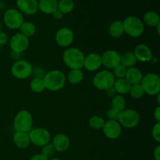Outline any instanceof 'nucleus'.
<instances>
[{
	"label": "nucleus",
	"mask_w": 160,
	"mask_h": 160,
	"mask_svg": "<svg viewBox=\"0 0 160 160\" xmlns=\"http://www.w3.org/2000/svg\"><path fill=\"white\" fill-rule=\"evenodd\" d=\"M85 56L81 50L78 48H70L64 51L62 55L63 62L70 70L81 69L84 67Z\"/></svg>",
	"instance_id": "nucleus-1"
},
{
	"label": "nucleus",
	"mask_w": 160,
	"mask_h": 160,
	"mask_svg": "<svg viewBox=\"0 0 160 160\" xmlns=\"http://www.w3.org/2000/svg\"><path fill=\"white\" fill-rule=\"evenodd\" d=\"M45 83V88L51 92H58L64 87L66 76L60 70H51L44 75L42 78Z\"/></svg>",
	"instance_id": "nucleus-2"
},
{
	"label": "nucleus",
	"mask_w": 160,
	"mask_h": 160,
	"mask_svg": "<svg viewBox=\"0 0 160 160\" xmlns=\"http://www.w3.org/2000/svg\"><path fill=\"white\" fill-rule=\"evenodd\" d=\"M124 33L132 38H138L142 35L145 26L140 18L135 16H129L123 21Z\"/></svg>",
	"instance_id": "nucleus-3"
},
{
	"label": "nucleus",
	"mask_w": 160,
	"mask_h": 160,
	"mask_svg": "<svg viewBox=\"0 0 160 160\" xmlns=\"http://www.w3.org/2000/svg\"><path fill=\"white\" fill-rule=\"evenodd\" d=\"M33 126V117L28 110H20L16 114L13 120V127L16 131L27 132L30 131Z\"/></svg>",
	"instance_id": "nucleus-4"
},
{
	"label": "nucleus",
	"mask_w": 160,
	"mask_h": 160,
	"mask_svg": "<svg viewBox=\"0 0 160 160\" xmlns=\"http://www.w3.org/2000/svg\"><path fill=\"white\" fill-rule=\"evenodd\" d=\"M116 78L112 72L104 70L98 72L93 78V84L100 91H106L113 86Z\"/></svg>",
	"instance_id": "nucleus-5"
},
{
	"label": "nucleus",
	"mask_w": 160,
	"mask_h": 160,
	"mask_svg": "<svg viewBox=\"0 0 160 160\" xmlns=\"http://www.w3.org/2000/svg\"><path fill=\"white\" fill-rule=\"evenodd\" d=\"M145 94L149 95H156L160 92V78L156 73H148L143 76L141 82Z\"/></svg>",
	"instance_id": "nucleus-6"
},
{
	"label": "nucleus",
	"mask_w": 160,
	"mask_h": 160,
	"mask_svg": "<svg viewBox=\"0 0 160 160\" xmlns=\"http://www.w3.org/2000/svg\"><path fill=\"white\" fill-rule=\"evenodd\" d=\"M140 115L134 109H124L120 112L118 120L121 127L126 128H134L140 123Z\"/></svg>",
	"instance_id": "nucleus-7"
},
{
	"label": "nucleus",
	"mask_w": 160,
	"mask_h": 160,
	"mask_svg": "<svg viewBox=\"0 0 160 160\" xmlns=\"http://www.w3.org/2000/svg\"><path fill=\"white\" fill-rule=\"evenodd\" d=\"M33 73V67L28 61L21 59L12 64L11 67V73L17 79L24 80L29 78Z\"/></svg>",
	"instance_id": "nucleus-8"
},
{
	"label": "nucleus",
	"mask_w": 160,
	"mask_h": 160,
	"mask_svg": "<svg viewBox=\"0 0 160 160\" xmlns=\"http://www.w3.org/2000/svg\"><path fill=\"white\" fill-rule=\"evenodd\" d=\"M3 21L5 25L9 29H19L23 23V14L17 9H9L5 12Z\"/></svg>",
	"instance_id": "nucleus-9"
},
{
	"label": "nucleus",
	"mask_w": 160,
	"mask_h": 160,
	"mask_svg": "<svg viewBox=\"0 0 160 160\" xmlns=\"http://www.w3.org/2000/svg\"><path fill=\"white\" fill-rule=\"evenodd\" d=\"M28 135L31 143L38 147H42L43 145L49 143L51 140V134L49 131L45 128H38L31 129Z\"/></svg>",
	"instance_id": "nucleus-10"
},
{
	"label": "nucleus",
	"mask_w": 160,
	"mask_h": 160,
	"mask_svg": "<svg viewBox=\"0 0 160 160\" xmlns=\"http://www.w3.org/2000/svg\"><path fill=\"white\" fill-rule=\"evenodd\" d=\"M9 45L14 52H23L29 46V38L20 33H17L11 38Z\"/></svg>",
	"instance_id": "nucleus-11"
},
{
	"label": "nucleus",
	"mask_w": 160,
	"mask_h": 160,
	"mask_svg": "<svg viewBox=\"0 0 160 160\" xmlns=\"http://www.w3.org/2000/svg\"><path fill=\"white\" fill-rule=\"evenodd\" d=\"M74 40V34L69 28H62L56 34V42L60 47H68Z\"/></svg>",
	"instance_id": "nucleus-12"
},
{
	"label": "nucleus",
	"mask_w": 160,
	"mask_h": 160,
	"mask_svg": "<svg viewBox=\"0 0 160 160\" xmlns=\"http://www.w3.org/2000/svg\"><path fill=\"white\" fill-rule=\"evenodd\" d=\"M102 64L107 69H114L120 64L121 55L115 50H108L101 56Z\"/></svg>",
	"instance_id": "nucleus-13"
},
{
	"label": "nucleus",
	"mask_w": 160,
	"mask_h": 160,
	"mask_svg": "<svg viewBox=\"0 0 160 160\" xmlns=\"http://www.w3.org/2000/svg\"><path fill=\"white\" fill-rule=\"evenodd\" d=\"M102 131L107 138L111 140L117 139L122 133V127L118 121L115 120H108L105 122Z\"/></svg>",
	"instance_id": "nucleus-14"
},
{
	"label": "nucleus",
	"mask_w": 160,
	"mask_h": 160,
	"mask_svg": "<svg viewBox=\"0 0 160 160\" xmlns=\"http://www.w3.org/2000/svg\"><path fill=\"white\" fill-rule=\"evenodd\" d=\"M17 6L22 14L31 16L38 10V0H17Z\"/></svg>",
	"instance_id": "nucleus-15"
},
{
	"label": "nucleus",
	"mask_w": 160,
	"mask_h": 160,
	"mask_svg": "<svg viewBox=\"0 0 160 160\" xmlns=\"http://www.w3.org/2000/svg\"><path fill=\"white\" fill-rule=\"evenodd\" d=\"M102 58L98 53H90L84 58V67L91 72L96 71L102 67Z\"/></svg>",
	"instance_id": "nucleus-16"
},
{
	"label": "nucleus",
	"mask_w": 160,
	"mask_h": 160,
	"mask_svg": "<svg viewBox=\"0 0 160 160\" xmlns=\"http://www.w3.org/2000/svg\"><path fill=\"white\" fill-rule=\"evenodd\" d=\"M137 60L141 62H148L152 59V51L148 45L145 44H139L135 47L134 51Z\"/></svg>",
	"instance_id": "nucleus-17"
},
{
	"label": "nucleus",
	"mask_w": 160,
	"mask_h": 160,
	"mask_svg": "<svg viewBox=\"0 0 160 160\" xmlns=\"http://www.w3.org/2000/svg\"><path fill=\"white\" fill-rule=\"evenodd\" d=\"M52 145L56 151L59 152L67 151L70 145V141L68 136L64 134H58L52 140Z\"/></svg>",
	"instance_id": "nucleus-18"
},
{
	"label": "nucleus",
	"mask_w": 160,
	"mask_h": 160,
	"mask_svg": "<svg viewBox=\"0 0 160 160\" xmlns=\"http://www.w3.org/2000/svg\"><path fill=\"white\" fill-rule=\"evenodd\" d=\"M13 142L16 146L20 149H25L31 145V141L28 133L20 131H16L14 133Z\"/></svg>",
	"instance_id": "nucleus-19"
},
{
	"label": "nucleus",
	"mask_w": 160,
	"mask_h": 160,
	"mask_svg": "<svg viewBox=\"0 0 160 160\" xmlns=\"http://www.w3.org/2000/svg\"><path fill=\"white\" fill-rule=\"evenodd\" d=\"M143 78V74H142V71L139 69L135 68V67H130L127 70L126 76H125V79L131 84V85H134V84H139L142 82V80Z\"/></svg>",
	"instance_id": "nucleus-20"
},
{
	"label": "nucleus",
	"mask_w": 160,
	"mask_h": 160,
	"mask_svg": "<svg viewBox=\"0 0 160 160\" xmlns=\"http://www.w3.org/2000/svg\"><path fill=\"white\" fill-rule=\"evenodd\" d=\"M57 0H39L38 10L45 14H52L57 10Z\"/></svg>",
	"instance_id": "nucleus-21"
},
{
	"label": "nucleus",
	"mask_w": 160,
	"mask_h": 160,
	"mask_svg": "<svg viewBox=\"0 0 160 160\" xmlns=\"http://www.w3.org/2000/svg\"><path fill=\"white\" fill-rule=\"evenodd\" d=\"M112 87L115 89L117 93L123 95L129 93L131 84L125 78H120V79L116 80Z\"/></svg>",
	"instance_id": "nucleus-22"
},
{
	"label": "nucleus",
	"mask_w": 160,
	"mask_h": 160,
	"mask_svg": "<svg viewBox=\"0 0 160 160\" xmlns=\"http://www.w3.org/2000/svg\"><path fill=\"white\" fill-rule=\"evenodd\" d=\"M109 34L113 38H119L124 34L123 21L116 20L112 22L109 28Z\"/></svg>",
	"instance_id": "nucleus-23"
},
{
	"label": "nucleus",
	"mask_w": 160,
	"mask_h": 160,
	"mask_svg": "<svg viewBox=\"0 0 160 160\" xmlns=\"http://www.w3.org/2000/svg\"><path fill=\"white\" fill-rule=\"evenodd\" d=\"M143 20L148 26L156 28L160 24V17L159 14L153 11H148L143 16Z\"/></svg>",
	"instance_id": "nucleus-24"
},
{
	"label": "nucleus",
	"mask_w": 160,
	"mask_h": 160,
	"mask_svg": "<svg viewBox=\"0 0 160 160\" xmlns=\"http://www.w3.org/2000/svg\"><path fill=\"white\" fill-rule=\"evenodd\" d=\"M137 59L133 52H127L120 58V64L127 69L133 67L137 62Z\"/></svg>",
	"instance_id": "nucleus-25"
},
{
	"label": "nucleus",
	"mask_w": 160,
	"mask_h": 160,
	"mask_svg": "<svg viewBox=\"0 0 160 160\" xmlns=\"http://www.w3.org/2000/svg\"><path fill=\"white\" fill-rule=\"evenodd\" d=\"M84 79V74L81 69L70 70L67 75V80L72 84H78L81 83Z\"/></svg>",
	"instance_id": "nucleus-26"
},
{
	"label": "nucleus",
	"mask_w": 160,
	"mask_h": 160,
	"mask_svg": "<svg viewBox=\"0 0 160 160\" xmlns=\"http://www.w3.org/2000/svg\"><path fill=\"white\" fill-rule=\"evenodd\" d=\"M111 106H112L111 109L117 111L118 112H122L126 108V100L123 98V95H115L111 101Z\"/></svg>",
	"instance_id": "nucleus-27"
},
{
	"label": "nucleus",
	"mask_w": 160,
	"mask_h": 160,
	"mask_svg": "<svg viewBox=\"0 0 160 160\" xmlns=\"http://www.w3.org/2000/svg\"><path fill=\"white\" fill-rule=\"evenodd\" d=\"M20 33L26 36L29 38L30 37H32L36 32V27L33 23L29 21H23L21 26L20 27Z\"/></svg>",
	"instance_id": "nucleus-28"
},
{
	"label": "nucleus",
	"mask_w": 160,
	"mask_h": 160,
	"mask_svg": "<svg viewBox=\"0 0 160 160\" xmlns=\"http://www.w3.org/2000/svg\"><path fill=\"white\" fill-rule=\"evenodd\" d=\"M74 9L73 0H59L58 1L57 9L62 14L70 13Z\"/></svg>",
	"instance_id": "nucleus-29"
},
{
	"label": "nucleus",
	"mask_w": 160,
	"mask_h": 160,
	"mask_svg": "<svg viewBox=\"0 0 160 160\" xmlns=\"http://www.w3.org/2000/svg\"><path fill=\"white\" fill-rule=\"evenodd\" d=\"M31 89L35 93H41L45 89V85L42 78H34L30 84Z\"/></svg>",
	"instance_id": "nucleus-30"
},
{
	"label": "nucleus",
	"mask_w": 160,
	"mask_h": 160,
	"mask_svg": "<svg viewBox=\"0 0 160 160\" xmlns=\"http://www.w3.org/2000/svg\"><path fill=\"white\" fill-rule=\"evenodd\" d=\"M105 122L106 121L102 117H99V116H94V117H91L89 120V125L93 129L101 130L103 128Z\"/></svg>",
	"instance_id": "nucleus-31"
},
{
	"label": "nucleus",
	"mask_w": 160,
	"mask_h": 160,
	"mask_svg": "<svg viewBox=\"0 0 160 160\" xmlns=\"http://www.w3.org/2000/svg\"><path fill=\"white\" fill-rule=\"evenodd\" d=\"M129 93L130 95H131V96L132 97V98H135V99L141 98L142 97H143L144 95L145 94V91H144L143 88L141 85V84L131 85Z\"/></svg>",
	"instance_id": "nucleus-32"
},
{
	"label": "nucleus",
	"mask_w": 160,
	"mask_h": 160,
	"mask_svg": "<svg viewBox=\"0 0 160 160\" xmlns=\"http://www.w3.org/2000/svg\"><path fill=\"white\" fill-rule=\"evenodd\" d=\"M55 152H56V150H55L54 146H53L52 143H48L42 146V154L45 156V157L48 158V159L52 157Z\"/></svg>",
	"instance_id": "nucleus-33"
},
{
	"label": "nucleus",
	"mask_w": 160,
	"mask_h": 160,
	"mask_svg": "<svg viewBox=\"0 0 160 160\" xmlns=\"http://www.w3.org/2000/svg\"><path fill=\"white\" fill-rule=\"evenodd\" d=\"M127 70L128 69L126 67H124L123 66H122L121 64L118 65L117 67H116L115 68L113 69V73L115 78H117V79H120V78H125V76H126Z\"/></svg>",
	"instance_id": "nucleus-34"
},
{
	"label": "nucleus",
	"mask_w": 160,
	"mask_h": 160,
	"mask_svg": "<svg viewBox=\"0 0 160 160\" xmlns=\"http://www.w3.org/2000/svg\"><path fill=\"white\" fill-rule=\"evenodd\" d=\"M152 134L154 140H156L157 142H160V123H156L154 125Z\"/></svg>",
	"instance_id": "nucleus-35"
},
{
	"label": "nucleus",
	"mask_w": 160,
	"mask_h": 160,
	"mask_svg": "<svg viewBox=\"0 0 160 160\" xmlns=\"http://www.w3.org/2000/svg\"><path fill=\"white\" fill-rule=\"evenodd\" d=\"M120 112H118L117 111L114 110V109H110L107 111L106 112V116L109 118V120H115V121H117L118 120V117Z\"/></svg>",
	"instance_id": "nucleus-36"
},
{
	"label": "nucleus",
	"mask_w": 160,
	"mask_h": 160,
	"mask_svg": "<svg viewBox=\"0 0 160 160\" xmlns=\"http://www.w3.org/2000/svg\"><path fill=\"white\" fill-rule=\"evenodd\" d=\"M8 42V36L6 33L0 31V46L4 45L7 43Z\"/></svg>",
	"instance_id": "nucleus-37"
},
{
	"label": "nucleus",
	"mask_w": 160,
	"mask_h": 160,
	"mask_svg": "<svg viewBox=\"0 0 160 160\" xmlns=\"http://www.w3.org/2000/svg\"><path fill=\"white\" fill-rule=\"evenodd\" d=\"M30 160H49V159L41 153V154L34 155V156H32V157L31 158V159Z\"/></svg>",
	"instance_id": "nucleus-38"
},
{
	"label": "nucleus",
	"mask_w": 160,
	"mask_h": 160,
	"mask_svg": "<svg viewBox=\"0 0 160 160\" xmlns=\"http://www.w3.org/2000/svg\"><path fill=\"white\" fill-rule=\"evenodd\" d=\"M154 117L157 123H160V107L157 106L154 111Z\"/></svg>",
	"instance_id": "nucleus-39"
},
{
	"label": "nucleus",
	"mask_w": 160,
	"mask_h": 160,
	"mask_svg": "<svg viewBox=\"0 0 160 160\" xmlns=\"http://www.w3.org/2000/svg\"><path fill=\"white\" fill-rule=\"evenodd\" d=\"M153 156H154L155 160H160V146L159 145H158V146L156 148V149L154 150Z\"/></svg>",
	"instance_id": "nucleus-40"
},
{
	"label": "nucleus",
	"mask_w": 160,
	"mask_h": 160,
	"mask_svg": "<svg viewBox=\"0 0 160 160\" xmlns=\"http://www.w3.org/2000/svg\"><path fill=\"white\" fill-rule=\"evenodd\" d=\"M52 15L53 17H54V18L56 19V20H61V19L62 18V17H63V14H62L61 12H59L58 9L53 12Z\"/></svg>",
	"instance_id": "nucleus-41"
},
{
	"label": "nucleus",
	"mask_w": 160,
	"mask_h": 160,
	"mask_svg": "<svg viewBox=\"0 0 160 160\" xmlns=\"http://www.w3.org/2000/svg\"><path fill=\"white\" fill-rule=\"evenodd\" d=\"M106 92H107L108 96H109V97H112V98H113L115 95H116V94H117V92H116L115 89L113 88V87H112V88H110L107 89V90H106Z\"/></svg>",
	"instance_id": "nucleus-42"
},
{
	"label": "nucleus",
	"mask_w": 160,
	"mask_h": 160,
	"mask_svg": "<svg viewBox=\"0 0 160 160\" xmlns=\"http://www.w3.org/2000/svg\"><path fill=\"white\" fill-rule=\"evenodd\" d=\"M157 95V101H158V104L159 105V103H160V102H159V94H158V95Z\"/></svg>",
	"instance_id": "nucleus-43"
},
{
	"label": "nucleus",
	"mask_w": 160,
	"mask_h": 160,
	"mask_svg": "<svg viewBox=\"0 0 160 160\" xmlns=\"http://www.w3.org/2000/svg\"><path fill=\"white\" fill-rule=\"evenodd\" d=\"M50 160H60V159H58V158H54V159H50Z\"/></svg>",
	"instance_id": "nucleus-44"
},
{
	"label": "nucleus",
	"mask_w": 160,
	"mask_h": 160,
	"mask_svg": "<svg viewBox=\"0 0 160 160\" xmlns=\"http://www.w3.org/2000/svg\"><path fill=\"white\" fill-rule=\"evenodd\" d=\"M1 29H2V26H1V23H0V31H1Z\"/></svg>",
	"instance_id": "nucleus-45"
}]
</instances>
